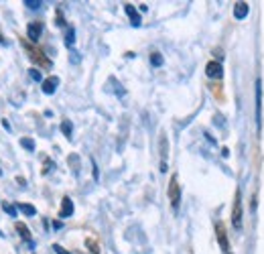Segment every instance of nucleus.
Segmentation results:
<instances>
[{"mask_svg": "<svg viewBox=\"0 0 264 254\" xmlns=\"http://www.w3.org/2000/svg\"><path fill=\"white\" fill-rule=\"evenodd\" d=\"M16 209H20L25 216H35V214H37L35 205H31V203H18V205H16Z\"/></svg>", "mask_w": 264, "mask_h": 254, "instance_id": "nucleus-12", "label": "nucleus"}, {"mask_svg": "<svg viewBox=\"0 0 264 254\" xmlns=\"http://www.w3.org/2000/svg\"><path fill=\"white\" fill-rule=\"evenodd\" d=\"M25 6H29V8L37 10V8H41V2H37V0H25Z\"/></svg>", "mask_w": 264, "mask_h": 254, "instance_id": "nucleus-18", "label": "nucleus"}, {"mask_svg": "<svg viewBox=\"0 0 264 254\" xmlns=\"http://www.w3.org/2000/svg\"><path fill=\"white\" fill-rule=\"evenodd\" d=\"M232 226L236 230H242V193H236V203H234V211H232Z\"/></svg>", "mask_w": 264, "mask_h": 254, "instance_id": "nucleus-2", "label": "nucleus"}, {"mask_svg": "<svg viewBox=\"0 0 264 254\" xmlns=\"http://www.w3.org/2000/svg\"><path fill=\"white\" fill-rule=\"evenodd\" d=\"M73 214V201L69 197H63L61 201V211H59V218H69Z\"/></svg>", "mask_w": 264, "mask_h": 254, "instance_id": "nucleus-8", "label": "nucleus"}, {"mask_svg": "<svg viewBox=\"0 0 264 254\" xmlns=\"http://www.w3.org/2000/svg\"><path fill=\"white\" fill-rule=\"evenodd\" d=\"M215 236H217V242H219V248H222V252L224 254H232V250H230V242H228V236H226V230H224V226L222 224H215Z\"/></svg>", "mask_w": 264, "mask_h": 254, "instance_id": "nucleus-4", "label": "nucleus"}, {"mask_svg": "<svg viewBox=\"0 0 264 254\" xmlns=\"http://www.w3.org/2000/svg\"><path fill=\"white\" fill-rule=\"evenodd\" d=\"M0 175H2V171H0Z\"/></svg>", "mask_w": 264, "mask_h": 254, "instance_id": "nucleus-25", "label": "nucleus"}, {"mask_svg": "<svg viewBox=\"0 0 264 254\" xmlns=\"http://www.w3.org/2000/svg\"><path fill=\"white\" fill-rule=\"evenodd\" d=\"M256 126L262 128V79H256Z\"/></svg>", "mask_w": 264, "mask_h": 254, "instance_id": "nucleus-3", "label": "nucleus"}, {"mask_svg": "<svg viewBox=\"0 0 264 254\" xmlns=\"http://www.w3.org/2000/svg\"><path fill=\"white\" fill-rule=\"evenodd\" d=\"M57 86H59V77L51 75V77H47L45 81H43V92H45L47 96H51V94H55Z\"/></svg>", "mask_w": 264, "mask_h": 254, "instance_id": "nucleus-7", "label": "nucleus"}, {"mask_svg": "<svg viewBox=\"0 0 264 254\" xmlns=\"http://www.w3.org/2000/svg\"><path fill=\"white\" fill-rule=\"evenodd\" d=\"M2 209L6 211V214H8L10 218H16V205H12V203H4Z\"/></svg>", "mask_w": 264, "mask_h": 254, "instance_id": "nucleus-16", "label": "nucleus"}, {"mask_svg": "<svg viewBox=\"0 0 264 254\" xmlns=\"http://www.w3.org/2000/svg\"><path fill=\"white\" fill-rule=\"evenodd\" d=\"M2 126H4L6 130H10V124H8V120H2Z\"/></svg>", "mask_w": 264, "mask_h": 254, "instance_id": "nucleus-21", "label": "nucleus"}, {"mask_svg": "<svg viewBox=\"0 0 264 254\" xmlns=\"http://www.w3.org/2000/svg\"><path fill=\"white\" fill-rule=\"evenodd\" d=\"M124 10H126V14L130 16L132 27H140V14L134 10V6H132V4H124Z\"/></svg>", "mask_w": 264, "mask_h": 254, "instance_id": "nucleus-9", "label": "nucleus"}, {"mask_svg": "<svg viewBox=\"0 0 264 254\" xmlns=\"http://www.w3.org/2000/svg\"><path fill=\"white\" fill-rule=\"evenodd\" d=\"M53 250H55L57 254H71V252H67V250H65L63 246H59V244H55V246H53Z\"/></svg>", "mask_w": 264, "mask_h": 254, "instance_id": "nucleus-20", "label": "nucleus"}, {"mask_svg": "<svg viewBox=\"0 0 264 254\" xmlns=\"http://www.w3.org/2000/svg\"><path fill=\"white\" fill-rule=\"evenodd\" d=\"M0 45H4V41H2V37H0Z\"/></svg>", "mask_w": 264, "mask_h": 254, "instance_id": "nucleus-23", "label": "nucleus"}, {"mask_svg": "<svg viewBox=\"0 0 264 254\" xmlns=\"http://www.w3.org/2000/svg\"><path fill=\"white\" fill-rule=\"evenodd\" d=\"M73 41H75V31H73V29H67V35H65V45L71 47Z\"/></svg>", "mask_w": 264, "mask_h": 254, "instance_id": "nucleus-15", "label": "nucleus"}, {"mask_svg": "<svg viewBox=\"0 0 264 254\" xmlns=\"http://www.w3.org/2000/svg\"><path fill=\"white\" fill-rule=\"evenodd\" d=\"M61 132L67 136V138H71V132H73V126H71V122L69 120H63L61 122Z\"/></svg>", "mask_w": 264, "mask_h": 254, "instance_id": "nucleus-13", "label": "nucleus"}, {"mask_svg": "<svg viewBox=\"0 0 264 254\" xmlns=\"http://www.w3.org/2000/svg\"><path fill=\"white\" fill-rule=\"evenodd\" d=\"M20 144H23L27 151H35V140L33 138H23V140H20Z\"/></svg>", "mask_w": 264, "mask_h": 254, "instance_id": "nucleus-17", "label": "nucleus"}, {"mask_svg": "<svg viewBox=\"0 0 264 254\" xmlns=\"http://www.w3.org/2000/svg\"><path fill=\"white\" fill-rule=\"evenodd\" d=\"M150 63H152V67H161L163 65V55L161 53H152L150 55Z\"/></svg>", "mask_w": 264, "mask_h": 254, "instance_id": "nucleus-14", "label": "nucleus"}, {"mask_svg": "<svg viewBox=\"0 0 264 254\" xmlns=\"http://www.w3.org/2000/svg\"><path fill=\"white\" fill-rule=\"evenodd\" d=\"M29 73H31V77H33L35 81H41V79H43V75H41V71H39V69H35V67H33V69L29 71Z\"/></svg>", "mask_w": 264, "mask_h": 254, "instance_id": "nucleus-19", "label": "nucleus"}, {"mask_svg": "<svg viewBox=\"0 0 264 254\" xmlns=\"http://www.w3.org/2000/svg\"><path fill=\"white\" fill-rule=\"evenodd\" d=\"M16 232L20 234V238H25V240L33 246V242H31V232H29V228H27L25 224H20V222H18V224H16Z\"/></svg>", "mask_w": 264, "mask_h": 254, "instance_id": "nucleus-11", "label": "nucleus"}, {"mask_svg": "<svg viewBox=\"0 0 264 254\" xmlns=\"http://www.w3.org/2000/svg\"><path fill=\"white\" fill-rule=\"evenodd\" d=\"M61 226H63V224H61V222H53V228H55V230H59V228H61Z\"/></svg>", "mask_w": 264, "mask_h": 254, "instance_id": "nucleus-22", "label": "nucleus"}, {"mask_svg": "<svg viewBox=\"0 0 264 254\" xmlns=\"http://www.w3.org/2000/svg\"><path fill=\"white\" fill-rule=\"evenodd\" d=\"M205 73H207V77H211V79H219V77L224 75L222 63H219V61H209L207 65H205Z\"/></svg>", "mask_w": 264, "mask_h": 254, "instance_id": "nucleus-5", "label": "nucleus"}, {"mask_svg": "<svg viewBox=\"0 0 264 254\" xmlns=\"http://www.w3.org/2000/svg\"><path fill=\"white\" fill-rule=\"evenodd\" d=\"M169 201H171V207L175 211L179 209V205H181V187H179L177 177H173L171 183H169Z\"/></svg>", "mask_w": 264, "mask_h": 254, "instance_id": "nucleus-1", "label": "nucleus"}, {"mask_svg": "<svg viewBox=\"0 0 264 254\" xmlns=\"http://www.w3.org/2000/svg\"><path fill=\"white\" fill-rule=\"evenodd\" d=\"M27 35H29V39L33 41V43H37L39 37L43 35V25H41V23H31V25L27 27Z\"/></svg>", "mask_w": 264, "mask_h": 254, "instance_id": "nucleus-6", "label": "nucleus"}, {"mask_svg": "<svg viewBox=\"0 0 264 254\" xmlns=\"http://www.w3.org/2000/svg\"><path fill=\"white\" fill-rule=\"evenodd\" d=\"M2 236H4V234H2V232H0V238H2Z\"/></svg>", "mask_w": 264, "mask_h": 254, "instance_id": "nucleus-24", "label": "nucleus"}, {"mask_svg": "<svg viewBox=\"0 0 264 254\" xmlns=\"http://www.w3.org/2000/svg\"><path fill=\"white\" fill-rule=\"evenodd\" d=\"M246 14H248V4L246 2H238L234 6V16L236 18H246Z\"/></svg>", "mask_w": 264, "mask_h": 254, "instance_id": "nucleus-10", "label": "nucleus"}]
</instances>
